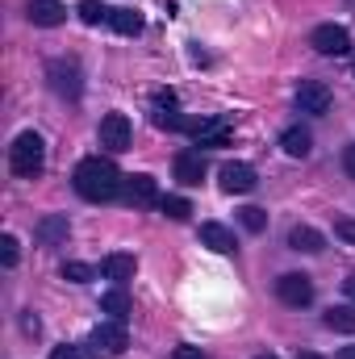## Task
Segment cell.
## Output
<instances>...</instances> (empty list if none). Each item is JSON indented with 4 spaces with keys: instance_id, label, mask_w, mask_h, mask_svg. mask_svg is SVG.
Masks as SVG:
<instances>
[{
    "instance_id": "3957f363",
    "label": "cell",
    "mask_w": 355,
    "mask_h": 359,
    "mask_svg": "<svg viewBox=\"0 0 355 359\" xmlns=\"http://www.w3.org/2000/svg\"><path fill=\"white\" fill-rule=\"evenodd\" d=\"M46 76H51V88L59 92V96H67V100H76L84 92V76H80V63L76 59H55L46 67Z\"/></svg>"
},
{
    "instance_id": "836d02e7",
    "label": "cell",
    "mask_w": 355,
    "mask_h": 359,
    "mask_svg": "<svg viewBox=\"0 0 355 359\" xmlns=\"http://www.w3.org/2000/svg\"><path fill=\"white\" fill-rule=\"evenodd\" d=\"M339 359H355V347H343V351H339Z\"/></svg>"
},
{
    "instance_id": "d4e9b609",
    "label": "cell",
    "mask_w": 355,
    "mask_h": 359,
    "mask_svg": "<svg viewBox=\"0 0 355 359\" xmlns=\"http://www.w3.org/2000/svg\"><path fill=\"white\" fill-rule=\"evenodd\" d=\"M51 359H96V351L92 347H76V343H63V347L51 351Z\"/></svg>"
},
{
    "instance_id": "8fae6325",
    "label": "cell",
    "mask_w": 355,
    "mask_h": 359,
    "mask_svg": "<svg viewBox=\"0 0 355 359\" xmlns=\"http://www.w3.org/2000/svg\"><path fill=\"white\" fill-rule=\"evenodd\" d=\"M67 234H72V226H67L63 213H51V217H42V222L34 226V238H38L42 247H59V243H67Z\"/></svg>"
},
{
    "instance_id": "f546056e",
    "label": "cell",
    "mask_w": 355,
    "mask_h": 359,
    "mask_svg": "<svg viewBox=\"0 0 355 359\" xmlns=\"http://www.w3.org/2000/svg\"><path fill=\"white\" fill-rule=\"evenodd\" d=\"M172 359H205V355H201V347H176Z\"/></svg>"
},
{
    "instance_id": "30bf717a",
    "label": "cell",
    "mask_w": 355,
    "mask_h": 359,
    "mask_svg": "<svg viewBox=\"0 0 355 359\" xmlns=\"http://www.w3.org/2000/svg\"><path fill=\"white\" fill-rule=\"evenodd\" d=\"M151 121L159 126V130H184V117H180V104L172 92H159L155 96V104H151Z\"/></svg>"
},
{
    "instance_id": "ac0fdd59",
    "label": "cell",
    "mask_w": 355,
    "mask_h": 359,
    "mask_svg": "<svg viewBox=\"0 0 355 359\" xmlns=\"http://www.w3.org/2000/svg\"><path fill=\"white\" fill-rule=\"evenodd\" d=\"M288 247H293V251H305V255H318V251L326 247V238H322L314 226H293V230H288Z\"/></svg>"
},
{
    "instance_id": "ffe728a7",
    "label": "cell",
    "mask_w": 355,
    "mask_h": 359,
    "mask_svg": "<svg viewBox=\"0 0 355 359\" xmlns=\"http://www.w3.org/2000/svg\"><path fill=\"white\" fill-rule=\"evenodd\" d=\"M100 309L113 313V322H126V318H130V297H126V288H109V292L100 297Z\"/></svg>"
},
{
    "instance_id": "e575fe53",
    "label": "cell",
    "mask_w": 355,
    "mask_h": 359,
    "mask_svg": "<svg viewBox=\"0 0 355 359\" xmlns=\"http://www.w3.org/2000/svg\"><path fill=\"white\" fill-rule=\"evenodd\" d=\"M297 359H322V355H314V351H301V355H297Z\"/></svg>"
},
{
    "instance_id": "d6a6232c",
    "label": "cell",
    "mask_w": 355,
    "mask_h": 359,
    "mask_svg": "<svg viewBox=\"0 0 355 359\" xmlns=\"http://www.w3.org/2000/svg\"><path fill=\"white\" fill-rule=\"evenodd\" d=\"M343 288H347V297L355 301V276H347V280H343Z\"/></svg>"
},
{
    "instance_id": "8992f818",
    "label": "cell",
    "mask_w": 355,
    "mask_h": 359,
    "mask_svg": "<svg viewBox=\"0 0 355 359\" xmlns=\"http://www.w3.org/2000/svg\"><path fill=\"white\" fill-rule=\"evenodd\" d=\"M309 42H314V50H318V55H326V59H339V55H347V50H351V34H347L343 25H318Z\"/></svg>"
},
{
    "instance_id": "603a6c76",
    "label": "cell",
    "mask_w": 355,
    "mask_h": 359,
    "mask_svg": "<svg viewBox=\"0 0 355 359\" xmlns=\"http://www.w3.org/2000/svg\"><path fill=\"white\" fill-rule=\"evenodd\" d=\"M109 13H113V8H105L100 0H80V21H84V25H100V21H109Z\"/></svg>"
},
{
    "instance_id": "5bb4252c",
    "label": "cell",
    "mask_w": 355,
    "mask_h": 359,
    "mask_svg": "<svg viewBox=\"0 0 355 359\" xmlns=\"http://www.w3.org/2000/svg\"><path fill=\"white\" fill-rule=\"evenodd\" d=\"M25 13H29V21H34V25H46V29L67 21V8H63L59 0H29V8H25Z\"/></svg>"
},
{
    "instance_id": "277c9868",
    "label": "cell",
    "mask_w": 355,
    "mask_h": 359,
    "mask_svg": "<svg viewBox=\"0 0 355 359\" xmlns=\"http://www.w3.org/2000/svg\"><path fill=\"white\" fill-rule=\"evenodd\" d=\"M88 347L96 351V355H121V351L130 347V339H126V322H100V326L88 334Z\"/></svg>"
},
{
    "instance_id": "f1b7e54d",
    "label": "cell",
    "mask_w": 355,
    "mask_h": 359,
    "mask_svg": "<svg viewBox=\"0 0 355 359\" xmlns=\"http://www.w3.org/2000/svg\"><path fill=\"white\" fill-rule=\"evenodd\" d=\"M335 234H339L343 243H355V222L351 217H339V222H335Z\"/></svg>"
},
{
    "instance_id": "ba28073f",
    "label": "cell",
    "mask_w": 355,
    "mask_h": 359,
    "mask_svg": "<svg viewBox=\"0 0 355 359\" xmlns=\"http://www.w3.org/2000/svg\"><path fill=\"white\" fill-rule=\"evenodd\" d=\"M188 130H192L196 147H226L230 134H234V126H230L226 117H205V121H192Z\"/></svg>"
},
{
    "instance_id": "d6986e66",
    "label": "cell",
    "mask_w": 355,
    "mask_h": 359,
    "mask_svg": "<svg viewBox=\"0 0 355 359\" xmlns=\"http://www.w3.org/2000/svg\"><path fill=\"white\" fill-rule=\"evenodd\" d=\"M109 25H113L117 34H126V38L142 34V17H138L134 8H113V13H109Z\"/></svg>"
},
{
    "instance_id": "7c38bea8",
    "label": "cell",
    "mask_w": 355,
    "mask_h": 359,
    "mask_svg": "<svg viewBox=\"0 0 355 359\" xmlns=\"http://www.w3.org/2000/svg\"><path fill=\"white\" fill-rule=\"evenodd\" d=\"M217 176H222V188L226 192H251L255 188V168L251 163H226Z\"/></svg>"
},
{
    "instance_id": "d590c367",
    "label": "cell",
    "mask_w": 355,
    "mask_h": 359,
    "mask_svg": "<svg viewBox=\"0 0 355 359\" xmlns=\"http://www.w3.org/2000/svg\"><path fill=\"white\" fill-rule=\"evenodd\" d=\"M255 359H276V355H255Z\"/></svg>"
},
{
    "instance_id": "7402d4cb",
    "label": "cell",
    "mask_w": 355,
    "mask_h": 359,
    "mask_svg": "<svg viewBox=\"0 0 355 359\" xmlns=\"http://www.w3.org/2000/svg\"><path fill=\"white\" fill-rule=\"evenodd\" d=\"M326 326H330V330H343V334H355V309L335 305V309L326 313Z\"/></svg>"
},
{
    "instance_id": "4316f807",
    "label": "cell",
    "mask_w": 355,
    "mask_h": 359,
    "mask_svg": "<svg viewBox=\"0 0 355 359\" xmlns=\"http://www.w3.org/2000/svg\"><path fill=\"white\" fill-rule=\"evenodd\" d=\"M63 280L84 284V280H92V268H88V264H63Z\"/></svg>"
},
{
    "instance_id": "4dcf8cb0",
    "label": "cell",
    "mask_w": 355,
    "mask_h": 359,
    "mask_svg": "<svg viewBox=\"0 0 355 359\" xmlns=\"http://www.w3.org/2000/svg\"><path fill=\"white\" fill-rule=\"evenodd\" d=\"M21 326H25V334H38V330H42V322H38L34 313H25V318H21Z\"/></svg>"
},
{
    "instance_id": "52a82bcc",
    "label": "cell",
    "mask_w": 355,
    "mask_h": 359,
    "mask_svg": "<svg viewBox=\"0 0 355 359\" xmlns=\"http://www.w3.org/2000/svg\"><path fill=\"white\" fill-rule=\"evenodd\" d=\"M276 297H280L284 305L301 309V305H309V301H314V284H309V276L288 271V276H280V280H276Z\"/></svg>"
},
{
    "instance_id": "5b68a950",
    "label": "cell",
    "mask_w": 355,
    "mask_h": 359,
    "mask_svg": "<svg viewBox=\"0 0 355 359\" xmlns=\"http://www.w3.org/2000/svg\"><path fill=\"white\" fill-rule=\"evenodd\" d=\"M130 138H134V130H130V117L126 113H105L100 117V147L105 151H130Z\"/></svg>"
},
{
    "instance_id": "9a60e30c",
    "label": "cell",
    "mask_w": 355,
    "mask_h": 359,
    "mask_svg": "<svg viewBox=\"0 0 355 359\" xmlns=\"http://www.w3.org/2000/svg\"><path fill=\"white\" fill-rule=\"evenodd\" d=\"M176 180L188 184V188H196V184L205 180V159H201V151H180L176 155Z\"/></svg>"
},
{
    "instance_id": "1f68e13d",
    "label": "cell",
    "mask_w": 355,
    "mask_h": 359,
    "mask_svg": "<svg viewBox=\"0 0 355 359\" xmlns=\"http://www.w3.org/2000/svg\"><path fill=\"white\" fill-rule=\"evenodd\" d=\"M343 168H347V176L355 180V147H347V151H343Z\"/></svg>"
},
{
    "instance_id": "7a4b0ae2",
    "label": "cell",
    "mask_w": 355,
    "mask_h": 359,
    "mask_svg": "<svg viewBox=\"0 0 355 359\" xmlns=\"http://www.w3.org/2000/svg\"><path fill=\"white\" fill-rule=\"evenodd\" d=\"M42 168H46V142L34 130L17 134L13 147H8V172L17 180H34V176H42Z\"/></svg>"
},
{
    "instance_id": "2e32d148",
    "label": "cell",
    "mask_w": 355,
    "mask_h": 359,
    "mask_svg": "<svg viewBox=\"0 0 355 359\" xmlns=\"http://www.w3.org/2000/svg\"><path fill=\"white\" fill-rule=\"evenodd\" d=\"M201 243L209 247V251H217V255H230L239 243H234V234L226 230V226H217V222H205L201 226Z\"/></svg>"
},
{
    "instance_id": "44dd1931",
    "label": "cell",
    "mask_w": 355,
    "mask_h": 359,
    "mask_svg": "<svg viewBox=\"0 0 355 359\" xmlns=\"http://www.w3.org/2000/svg\"><path fill=\"white\" fill-rule=\"evenodd\" d=\"M100 271H105L109 280H117V284H121V280H130V276H134V255H109V259L100 264Z\"/></svg>"
},
{
    "instance_id": "484cf974",
    "label": "cell",
    "mask_w": 355,
    "mask_h": 359,
    "mask_svg": "<svg viewBox=\"0 0 355 359\" xmlns=\"http://www.w3.org/2000/svg\"><path fill=\"white\" fill-rule=\"evenodd\" d=\"M243 226H247L251 234H260V230L267 226V213L264 209H255V205H247V209H243Z\"/></svg>"
},
{
    "instance_id": "6da1fadb",
    "label": "cell",
    "mask_w": 355,
    "mask_h": 359,
    "mask_svg": "<svg viewBox=\"0 0 355 359\" xmlns=\"http://www.w3.org/2000/svg\"><path fill=\"white\" fill-rule=\"evenodd\" d=\"M121 188H126V176L109 159H100V155H92V159H84L76 168V192L84 201H113Z\"/></svg>"
},
{
    "instance_id": "4fadbf2b",
    "label": "cell",
    "mask_w": 355,
    "mask_h": 359,
    "mask_svg": "<svg viewBox=\"0 0 355 359\" xmlns=\"http://www.w3.org/2000/svg\"><path fill=\"white\" fill-rule=\"evenodd\" d=\"M126 201L130 205H159L163 196H159L151 176H126Z\"/></svg>"
},
{
    "instance_id": "9c48e42d",
    "label": "cell",
    "mask_w": 355,
    "mask_h": 359,
    "mask_svg": "<svg viewBox=\"0 0 355 359\" xmlns=\"http://www.w3.org/2000/svg\"><path fill=\"white\" fill-rule=\"evenodd\" d=\"M297 109H301V113H314V117L330 113V88H326L322 80H305V84L297 88Z\"/></svg>"
},
{
    "instance_id": "cb8c5ba5",
    "label": "cell",
    "mask_w": 355,
    "mask_h": 359,
    "mask_svg": "<svg viewBox=\"0 0 355 359\" xmlns=\"http://www.w3.org/2000/svg\"><path fill=\"white\" fill-rule=\"evenodd\" d=\"M159 209H163L172 222H188V213H192V205H188L184 196H163V201H159Z\"/></svg>"
},
{
    "instance_id": "83f0119b",
    "label": "cell",
    "mask_w": 355,
    "mask_h": 359,
    "mask_svg": "<svg viewBox=\"0 0 355 359\" xmlns=\"http://www.w3.org/2000/svg\"><path fill=\"white\" fill-rule=\"evenodd\" d=\"M0 264H4V268H13V264H17V238H13V234H4V238H0Z\"/></svg>"
},
{
    "instance_id": "e0dca14e",
    "label": "cell",
    "mask_w": 355,
    "mask_h": 359,
    "mask_svg": "<svg viewBox=\"0 0 355 359\" xmlns=\"http://www.w3.org/2000/svg\"><path fill=\"white\" fill-rule=\"evenodd\" d=\"M280 147H284V155H288V159H305V155H309V147H314V138H309V130L288 126V130L280 134Z\"/></svg>"
}]
</instances>
